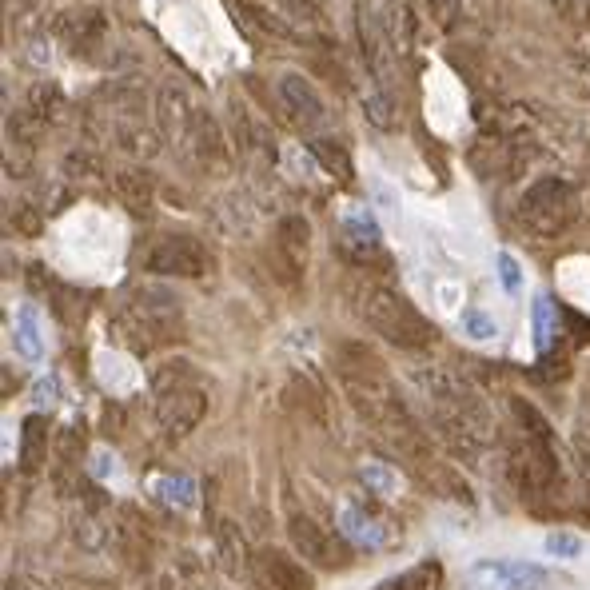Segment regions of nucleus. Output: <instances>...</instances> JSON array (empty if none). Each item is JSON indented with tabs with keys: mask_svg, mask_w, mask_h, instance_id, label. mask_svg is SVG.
<instances>
[{
	"mask_svg": "<svg viewBox=\"0 0 590 590\" xmlns=\"http://www.w3.org/2000/svg\"><path fill=\"white\" fill-rule=\"evenodd\" d=\"M52 451V439H48V419L44 415H28L20 423V463L24 471H36Z\"/></svg>",
	"mask_w": 590,
	"mask_h": 590,
	"instance_id": "9",
	"label": "nucleus"
},
{
	"mask_svg": "<svg viewBox=\"0 0 590 590\" xmlns=\"http://www.w3.org/2000/svg\"><path fill=\"white\" fill-rule=\"evenodd\" d=\"M60 399V379L56 375H40L36 383H32V403L36 407H52Z\"/></svg>",
	"mask_w": 590,
	"mask_h": 590,
	"instance_id": "22",
	"label": "nucleus"
},
{
	"mask_svg": "<svg viewBox=\"0 0 590 590\" xmlns=\"http://www.w3.org/2000/svg\"><path fill=\"white\" fill-rule=\"evenodd\" d=\"M12 347L28 363L44 359V323H40V311L32 303H20L16 315H12Z\"/></svg>",
	"mask_w": 590,
	"mask_h": 590,
	"instance_id": "8",
	"label": "nucleus"
},
{
	"mask_svg": "<svg viewBox=\"0 0 590 590\" xmlns=\"http://www.w3.org/2000/svg\"><path fill=\"white\" fill-rule=\"evenodd\" d=\"M343 224H347V236H351L355 244H363V248H375V244H379V228H375V220H371L363 208H351Z\"/></svg>",
	"mask_w": 590,
	"mask_h": 590,
	"instance_id": "16",
	"label": "nucleus"
},
{
	"mask_svg": "<svg viewBox=\"0 0 590 590\" xmlns=\"http://www.w3.org/2000/svg\"><path fill=\"white\" fill-rule=\"evenodd\" d=\"M531 327H535V347L539 351H551V343L559 335V311H555L551 295H535V303H531Z\"/></svg>",
	"mask_w": 590,
	"mask_h": 590,
	"instance_id": "12",
	"label": "nucleus"
},
{
	"mask_svg": "<svg viewBox=\"0 0 590 590\" xmlns=\"http://www.w3.org/2000/svg\"><path fill=\"white\" fill-rule=\"evenodd\" d=\"M252 587L256 590H315L311 575L284 551H260L252 563Z\"/></svg>",
	"mask_w": 590,
	"mask_h": 590,
	"instance_id": "7",
	"label": "nucleus"
},
{
	"mask_svg": "<svg viewBox=\"0 0 590 590\" xmlns=\"http://www.w3.org/2000/svg\"><path fill=\"white\" fill-rule=\"evenodd\" d=\"M511 411H515V419L527 427L523 435H531V439H543V443H551V423L531 407V403H523V399H511Z\"/></svg>",
	"mask_w": 590,
	"mask_h": 590,
	"instance_id": "17",
	"label": "nucleus"
},
{
	"mask_svg": "<svg viewBox=\"0 0 590 590\" xmlns=\"http://www.w3.org/2000/svg\"><path fill=\"white\" fill-rule=\"evenodd\" d=\"M495 268H499V280H503V288L511 295L523 288V268H519V260H515L511 252H499V256H495Z\"/></svg>",
	"mask_w": 590,
	"mask_h": 590,
	"instance_id": "21",
	"label": "nucleus"
},
{
	"mask_svg": "<svg viewBox=\"0 0 590 590\" xmlns=\"http://www.w3.org/2000/svg\"><path fill=\"white\" fill-rule=\"evenodd\" d=\"M443 583V567L439 563H419L407 575H399L395 583H387V590H439Z\"/></svg>",
	"mask_w": 590,
	"mask_h": 590,
	"instance_id": "15",
	"label": "nucleus"
},
{
	"mask_svg": "<svg viewBox=\"0 0 590 590\" xmlns=\"http://www.w3.org/2000/svg\"><path fill=\"white\" fill-rule=\"evenodd\" d=\"M208 256L192 236H168L148 252V272L160 276H204Z\"/></svg>",
	"mask_w": 590,
	"mask_h": 590,
	"instance_id": "6",
	"label": "nucleus"
},
{
	"mask_svg": "<svg viewBox=\"0 0 590 590\" xmlns=\"http://www.w3.org/2000/svg\"><path fill=\"white\" fill-rule=\"evenodd\" d=\"M543 547H547L551 559H579V555H583V539L571 535V531H551Z\"/></svg>",
	"mask_w": 590,
	"mask_h": 590,
	"instance_id": "20",
	"label": "nucleus"
},
{
	"mask_svg": "<svg viewBox=\"0 0 590 590\" xmlns=\"http://www.w3.org/2000/svg\"><path fill=\"white\" fill-rule=\"evenodd\" d=\"M288 535H292V547L311 563V567H323V571H335V567H347L351 563V551L343 547V535H327L311 515H299L295 511L288 519Z\"/></svg>",
	"mask_w": 590,
	"mask_h": 590,
	"instance_id": "4",
	"label": "nucleus"
},
{
	"mask_svg": "<svg viewBox=\"0 0 590 590\" xmlns=\"http://www.w3.org/2000/svg\"><path fill=\"white\" fill-rule=\"evenodd\" d=\"M459 323H463V335H471V339H479V343L499 335V323H495L487 311H479V307H467Z\"/></svg>",
	"mask_w": 590,
	"mask_h": 590,
	"instance_id": "18",
	"label": "nucleus"
},
{
	"mask_svg": "<svg viewBox=\"0 0 590 590\" xmlns=\"http://www.w3.org/2000/svg\"><path fill=\"white\" fill-rule=\"evenodd\" d=\"M156 499L176 507V511H192L196 507V479L192 475H168V479H156L152 483Z\"/></svg>",
	"mask_w": 590,
	"mask_h": 590,
	"instance_id": "11",
	"label": "nucleus"
},
{
	"mask_svg": "<svg viewBox=\"0 0 590 590\" xmlns=\"http://www.w3.org/2000/svg\"><path fill=\"white\" fill-rule=\"evenodd\" d=\"M204 415H208V395L196 391V387L164 391L160 403H156V419H160V427H164L168 435H176V439L192 435V431L204 423Z\"/></svg>",
	"mask_w": 590,
	"mask_h": 590,
	"instance_id": "5",
	"label": "nucleus"
},
{
	"mask_svg": "<svg viewBox=\"0 0 590 590\" xmlns=\"http://www.w3.org/2000/svg\"><path fill=\"white\" fill-rule=\"evenodd\" d=\"M92 463H96V467H92V475H96V479H104L108 471L116 475V459H112L108 451H96V455H92Z\"/></svg>",
	"mask_w": 590,
	"mask_h": 590,
	"instance_id": "23",
	"label": "nucleus"
},
{
	"mask_svg": "<svg viewBox=\"0 0 590 590\" xmlns=\"http://www.w3.org/2000/svg\"><path fill=\"white\" fill-rule=\"evenodd\" d=\"M359 475H363V483H367L375 495H383V499H391V495H395V487H399V479H395L383 463H363V471H359Z\"/></svg>",
	"mask_w": 590,
	"mask_h": 590,
	"instance_id": "19",
	"label": "nucleus"
},
{
	"mask_svg": "<svg viewBox=\"0 0 590 590\" xmlns=\"http://www.w3.org/2000/svg\"><path fill=\"white\" fill-rule=\"evenodd\" d=\"M547 571L523 559H479L463 571V590H543Z\"/></svg>",
	"mask_w": 590,
	"mask_h": 590,
	"instance_id": "3",
	"label": "nucleus"
},
{
	"mask_svg": "<svg viewBox=\"0 0 590 590\" xmlns=\"http://www.w3.org/2000/svg\"><path fill=\"white\" fill-rule=\"evenodd\" d=\"M280 252L288 256L292 268H299V264L307 260V224H303L299 216H288V220L280 224Z\"/></svg>",
	"mask_w": 590,
	"mask_h": 590,
	"instance_id": "14",
	"label": "nucleus"
},
{
	"mask_svg": "<svg viewBox=\"0 0 590 590\" xmlns=\"http://www.w3.org/2000/svg\"><path fill=\"white\" fill-rule=\"evenodd\" d=\"M96 367H100V379H104V387H108V391L124 395V391H132V387H136V371L128 367V359H124V355L104 351V355L96 359Z\"/></svg>",
	"mask_w": 590,
	"mask_h": 590,
	"instance_id": "13",
	"label": "nucleus"
},
{
	"mask_svg": "<svg viewBox=\"0 0 590 590\" xmlns=\"http://www.w3.org/2000/svg\"><path fill=\"white\" fill-rule=\"evenodd\" d=\"M363 319L371 323L375 335H383L387 343L407 347V351L427 347L435 339V327L403 295L391 292V288H371L367 292V299H363Z\"/></svg>",
	"mask_w": 590,
	"mask_h": 590,
	"instance_id": "1",
	"label": "nucleus"
},
{
	"mask_svg": "<svg viewBox=\"0 0 590 590\" xmlns=\"http://www.w3.org/2000/svg\"><path fill=\"white\" fill-rule=\"evenodd\" d=\"M523 220L539 232V236H559L571 228L575 220V192L563 180H539L527 196H523Z\"/></svg>",
	"mask_w": 590,
	"mask_h": 590,
	"instance_id": "2",
	"label": "nucleus"
},
{
	"mask_svg": "<svg viewBox=\"0 0 590 590\" xmlns=\"http://www.w3.org/2000/svg\"><path fill=\"white\" fill-rule=\"evenodd\" d=\"M583 479H587V511H590V455H583Z\"/></svg>",
	"mask_w": 590,
	"mask_h": 590,
	"instance_id": "24",
	"label": "nucleus"
},
{
	"mask_svg": "<svg viewBox=\"0 0 590 590\" xmlns=\"http://www.w3.org/2000/svg\"><path fill=\"white\" fill-rule=\"evenodd\" d=\"M339 535L347 539V543H355V547H379L383 543V531H379V523L375 519H367L359 507H339Z\"/></svg>",
	"mask_w": 590,
	"mask_h": 590,
	"instance_id": "10",
	"label": "nucleus"
}]
</instances>
